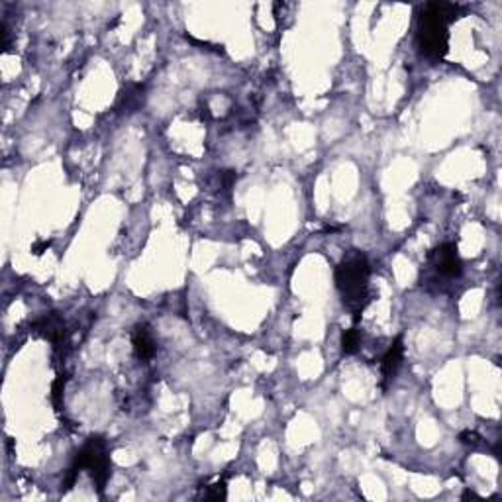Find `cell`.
I'll list each match as a JSON object with an SVG mask.
<instances>
[{"mask_svg":"<svg viewBox=\"0 0 502 502\" xmlns=\"http://www.w3.org/2000/svg\"><path fill=\"white\" fill-rule=\"evenodd\" d=\"M369 275L371 267L361 251H349L335 267V286L344 304L353 310L355 320L369 302Z\"/></svg>","mask_w":502,"mask_h":502,"instance_id":"cell-1","label":"cell"},{"mask_svg":"<svg viewBox=\"0 0 502 502\" xmlns=\"http://www.w3.org/2000/svg\"><path fill=\"white\" fill-rule=\"evenodd\" d=\"M461 6L446 4V2H432L426 4L424 12L418 24V43L424 55L432 59H439L448 52L450 43V24L459 16Z\"/></svg>","mask_w":502,"mask_h":502,"instance_id":"cell-2","label":"cell"},{"mask_svg":"<svg viewBox=\"0 0 502 502\" xmlns=\"http://www.w3.org/2000/svg\"><path fill=\"white\" fill-rule=\"evenodd\" d=\"M83 469L89 471L98 492H103L104 485H106V481L110 477V455H108L106 441L103 438H90L83 446V450L75 455V461H73L71 469H69L67 487H71L75 483V477Z\"/></svg>","mask_w":502,"mask_h":502,"instance_id":"cell-3","label":"cell"},{"mask_svg":"<svg viewBox=\"0 0 502 502\" xmlns=\"http://www.w3.org/2000/svg\"><path fill=\"white\" fill-rule=\"evenodd\" d=\"M432 261H434V267L438 269L439 275L443 277H459L461 271H463V263L457 255V247L453 244H443L439 245L438 249L432 251Z\"/></svg>","mask_w":502,"mask_h":502,"instance_id":"cell-4","label":"cell"},{"mask_svg":"<svg viewBox=\"0 0 502 502\" xmlns=\"http://www.w3.org/2000/svg\"><path fill=\"white\" fill-rule=\"evenodd\" d=\"M132 346H134V353L136 357L142 361H147L154 357L155 353V342L154 335L149 332V328L145 324H138L132 332Z\"/></svg>","mask_w":502,"mask_h":502,"instance_id":"cell-5","label":"cell"},{"mask_svg":"<svg viewBox=\"0 0 502 502\" xmlns=\"http://www.w3.org/2000/svg\"><path fill=\"white\" fill-rule=\"evenodd\" d=\"M36 328H38L39 334L43 335V337H48L55 348H59V346L63 344L65 339L63 320H61L55 312H53V314H48L45 318H41V320L36 324Z\"/></svg>","mask_w":502,"mask_h":502,"instance_id":"cell-6","label":"cell"},{"mask_svg":"<svg viewBox=\"0 0 502 502\" xmlns=\"http://www.w3.org/2000/svg\"><path fill=\"white\" fill-rule=\"evenodd\" d=\"M402 355H404V346H402V337H397L395 344L388 348L385 357L381 361V371L386 379H390L393 375L399 371L400 363H402Z\"/></svg>","mask_w":502,"mask_h":502,"instance_id":"cell-7","label":"cell"},{"mask_svg":"<svg viewBox=\"0 0 502 502\" xmlns=\"http://www.w3.org/2000/svg\"><path fill=\"white\" fill-rule=\"evenodd\" d=\"M143 103V90L140 85H132L129 89L120 92L118 98V108L120 112H134L136 108H140Z\"/></svg>","mask_w":502,"mask_h":502,"instance_id":"cell-8","label":"cell"},{"mask_svg":"<svg viewBox=\"0 0 502 502\" xmlns=\"http://www.w3.org/2000/svg\"><path fill=\"white\" fill-rule=\"evenodd\" d=\"M359 349V332L355 330V328H351V330H346L344 334H342V351L344 353H355Z\"/></svg>","mask_w":502,"mask_h":502,"instance_id":"cell-9","label":"cell"},{"mask_svg":"<svg viewBox=\"0 0 502 502\" xmlns=\"http://www.w3.org/2000/svg\"><path fill=\"white\" fill-rule=\"evenodd\" d=\"M63 388H65V379L63 377H59L52 386V400H53V406L59 410L61 408V402H63Z\"/></svg>","mask_w":502,"mask_h":502,"instance_id":"cell-10","label":"cell"},{"mask_svg":"<svg viewBox=\"0 0 502 502\" xmlns=\"http://www.w3.org/2000/svg\"><path fill=\"white\" fill-rule=\"evenodd\" d=\"M202 499L207 501H220V499H226V485L218 483V485H212L208 487V490L202 494Z\"/></svg>","mask_w":502,"mask_h":502,"instance_id":"cell-11","label":"cell"},{"mask_svg":"<svg viewBox=\"0 0 502 502\" xmlns=\"http://www.w3.org/2000/svg\"><path fill=\"white\" fill-rule=\"evenodd\" d=\"M459 438H461L463 443H469V446H477V443H479V439H481L479 436H477L475 432H463Z\"/></svg>","mask_w":502,"mask_h":502,"instance_id":"cell-12","label":"cell"},{"mask_svg":"<svg viewBox=\"0 0 502 502\" xmlns=\"http://www.w3.org/2000/svg\"><path fill=\"white\" fill-rule=\"evenodd\" d=\"M48 247H50V242H39V244H36L34 247H32V251L39 255V253H41V249H48Z\"/></svg>","mask_w":502,"mask_h":502,"instance_id":"cell-13","label":"cell"}]
</instances>
